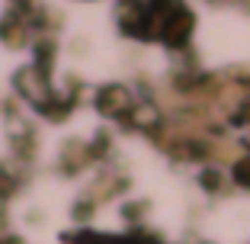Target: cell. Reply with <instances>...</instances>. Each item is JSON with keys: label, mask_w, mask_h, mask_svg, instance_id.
<instances>
[{"label": "cell", "mask_w": 250, "mask_h": 244, "mask_svg": "<svg viewBox=\"0 0 250 244\" xmlns=\"http://www.w3.org/2000/svg\"><path fill=\"white\" fill-rule=\"evenodd\" d=\"M16 3H26V0H16Z\"/></svg>", "instance_id": "277c9868"}, {"label": "cell", "mask_w": 250, "mask_h": 244, "mask_svg": "<svg viewBox=\"0 0 250 244\" xmlns=\"http://www.w3.org/2000/svg\"><path fill=\"white\" fill-rule=\"evenodd\" d=\"M29 20H26V3H20V10H10L0 20V39L10 45V48H22L29 42Z\"/></svg>", "instance_id": "6da1fadb"}, {"label": "cell", "mask_w": 250, "mask_h": 244, "mask_svg": "<svg viewBox=\"0 0 250 244\" xmlns=\"http://www.w3.org/2000/svg\"><path fill=\"white\" fill-rule=\"evenodd\" d=\"M208 3H215V0H208ZM218 3H228V0H218Z\"/></svg>", "instance_id": "3957f363"}, {"label": "cell", "mask_w": 250, "mask_h": 244, "mask_svg": "<svg viewBox=\"0 0 250 244\" xmlns=\"http://www.w3.org/2000/svg\"><path fill=\"white\" fill-rule=\"evenodd\" d=\"M125 103H128V90L125 87H106L103 93H100V110H106V112L122 110Z\"/></svg>", "instance_id": "7a4b0ae2"}]
</instances>
